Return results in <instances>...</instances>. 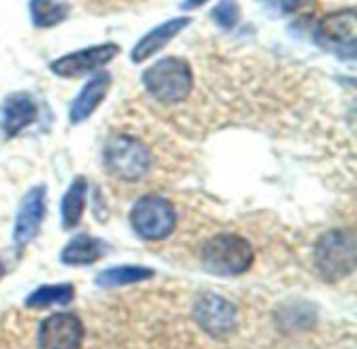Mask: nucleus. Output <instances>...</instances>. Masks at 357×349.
<instances>
[{
    "mask_svg": "<svg viewBox=\"0 0 357 349\" xmlns=\"http://www.w3.org/2000/svg\"><path fill=\"white\" fill-rule=\"evenodd\" d=\"M357 264V243L351 230H328L314 249V266L328 283H339L354 274Z\"/></svg>",
    "mask_w": 357,
    "mask_h": 349,
    "instance_id": "1",
    "label": "nucleus"
},
{
    "mask_svg": "<svg viewBox=\"0 0 357 349\" xmlns=\"http://www.w3.org/2000/svg\"><path fill=\"white\" fill-rule=\"evenodd\" d=\"M201 262L213 276H241L253 266L255 251L238 235H215L203 245Z\"/></svg>",
    "mask_w": 357,
    "mask_h": 349,
    "instance_id": "2",
    "label": "nucleus"
},
{
    "mask_svg": "<svg viewBox=\"0 0 357 349\" xmlns=\"http://www.w3.org/2000/svg\"><path fill=\"white\" fill-rule=\"evenodd\" d=\"M142 84L159 103H182L192 90V69L180 57H165L144 69Z\"/></svg>",
    "mask_w": 357,
    "mask_h": 349,
    "instance_id": "3",
    "label": "nucleus"
},
{
    "mask_svg": "<svg viewBox=\"0 0 357 349\" xmlns=\"http://www.w3.org/2000/svg\"><path fill=\"white\" fill-rule=\"evenodd\" d=\"M102 159L107 170L126 182H136L144 178L151 170L153 155L144 142L128 134H115L107 140Z\"/></svg>",
    "mask_w": 357,
    "mask_h": 349,
    "instance_id": "4",
    "label": "nucleus"
},
{
    "mask_svg": "<svg viewBox=\"0 0 357 349\" xmlns=\"http://www.w3.org/2000/svg\"><path fill=\"white\" fill-rule=\"evenodd\" d=\"M134 232L144 241H163L176 228L174 205L157 195H146L136 201L130 214Z\"/></svg>",
    "mask_w": 357,
    "mask_h": 349,
    "instance_id": "5",
    "label": "nucleus"
},
{
    "mask_svg": "<svg viewBox=\"0 0 357 349\" xmlns=\"http://www.w3.org/2000/svg\"><path fill=\"white\" fill-rule=\"evenodd\" d=\"M356 8H341L322 17L316 29V40L322 48L343 59L356 57L357 25Z\"/></svg>",
    "mask_w": 357,
    "mask_h": 349,
    "instance_id": "6",
    "label": "nucleus"
},
{
    "mask_svg": "<svg viewBox=\"0 0 357 349\" xmlns=\"http://www.w3.org/2000/svg\"><path fill=\"white\" fill-rule=\"evenodd\" d=\"M192 316L197 325L215 339L228 337L236 327V306L215 293H201L195 302Z\"/></svg>",
    "mask_w": 357,
    "mask_h": 349,
    "instance_id": "7",
    "label": "nucleus"
},
{
    "mask_svg": "<svg viewBox=\"0 0 357 349\" xmlns=\"http://www.w3.org/2000/svg\"><path fill=\"white\" fill-rule=\"evenodd\" d=\"M119 52V46L113 42L88 46L69 54H63L50 63V71L61 77H82L88 73H96L100 67L111 63Z\"/></svg>",
    "mask_w": 357,
    "mask_h": 349,
    "instance_id": "8",
    "label": "nucleus"
},
{
    "mask_svg": "<svg viewBox=\"0 0 357 349\" xmlns=\"http://www.w3.org/2000/svg\"><path fill=\"white\" fill-rule=\"evenodd\" d=\"M84 325L75 314H52L42 320L38 331L40 349H82Z\"/></svg>",
    "mask_w": 357,
    "mask_h": 349,
    "instance_id": "9",
    "label": "nucleus"
},
{
    "mask_svg": "<svg viewBox=\"0 0 357 349\" xmlns=\"http://www.w3.org/2000/svg\"><path fill=\"white\" fill-rule=\"evenodd\" d=\"M44 214H46V188L40 184L25 193V197L21 199V205L17 209L15 228H13V243L17 249L27 247L36 239V235L42 226Z\"/></svg>",
    "mask_w": 357,
    "mask_h": 349,
    "instance_id": "10",
    "label": "nucleus"
},
{
    "mask_svg": "<svg viewBox=\"0 0 357 349\" xmlns=\"http://www.w3.org/2000/svg\"><path fill=\"white\" fill-rule=\"evenodd\" d=\"M38 119V105L27 92H13L2 101L0 128L6 138H15Z\"/></svg>",
    "mask_w": 357,
    "mask_h": 349,
    "instance_id": "11",
    "label": "nucleus"
},
{
    "mask_svg": "<svg viewBox=\"0 0 357 349\" xmlns=\"http://www.w3.org/2000/svg\"><path fill=\"white\" fill-rule=\"evenodd\" d=\"M190 21L192 19H188V17H176V19H167V21H163L161 25H157V27H153L151 31H146L138 42H136V46L132 48V52H130V59H132V63H144L146 59H151L155 52H159V50H163L182 29H186L188 25H190Z\"/></svg>",
    "mask_w": 357,
    "mask_h": 349,
    "instance_id": "12",
    "label": "nucleus"
},
{
    "mask_svg": "<svg viewBox=\"0 0 357 349\" xmlns=\"http://www.w3.org/2000/svg\"><path fill=\"white\" fill-rule=\"evenodd\" d=\"M109 86H111V77L109 73H96L92 75L84 88L79 90V94L71 101V107H69V121L73 126L86 121L102 103V98L107 96L109 92Z\"/></svg>",
    "mask_w": 357,
    "mask_h": 349,
    "instance_id": "13",
    "label": "nucleus"
},
{
    "mask_svg": "<svg viewBox=\"0 0 357 349\" xmlns=\"http://www.w3.org/2000/svg\"><path fill=\"white\" fill-rule=\"evenodd\" d=\"M107 253V245L90 235L73 237L61 251V262L67 266H92Z\"/></svg>",
    "mask_w": 357,
    "mask_h": 349,
    "instance_id": "14",
    "label": "nucleus"
},
{
    "mask_svg": "<svg viewBox=\"0 0 357 349\" xmlns=\"http://www.w3.org/2000/svg\"><path fill=\"white\" fill-rule=\"evenodd\" d=\"M86 195H88V182L84 176H77L61 201V218L65 230H71L79 224L82 214L86 209Z\"/></svg>",
    "mask_w": 357,
    "mask_h": 349,
    "instance_id": "15",
    "label": "nucleus"
},
{
    "mask_svg": "<svg viewBox=\"0 0 357 349\" xmlns=\"http://www.w3.org/2000/svg\"><path fill=\"white\" fill-rule=\"evenodd\" d=\"M153 276H155V272L151 268H144V266H113V268L102 270L96 276V285L102 289L128 287V285L151 281Z\"/></svg>",
    "mask_w": 357,
    "mask_h": 349,
    "instance_id": "16",
    "label": "nucleus"
},
{
    "mask_svg": "<svg viewBox=\"0 0 357 349\" xmlns=\"http://www.w3.org/2000/svg\"><path fill=\"white\" fill-rule=\"evenodd\" d=\"M75 297V289L69 283L63 285H42L40 289L31 291L25 299L29 310H44L52 306H69Z\"/></svg>",
    "mask_w": 357,
    "mask_h": 349,
    "instance_id": "17",
    "label": "nucleus"
},
{
    "mask_svg": "<svg viewBox=\"0 0 357 349\" xmlns=\"http://www.w3.org/2000/svg\"><path fill=\"white\" fill-rule=\"evenodd\" d=\"M69 13H71V6L65 0H29L31 23L40 29L63 23L69 17Z\"/></svg>",
    "mask_w": 357,
    "mask_h": 349,
    "instance_id": "18",
    "label": "nucleus"
},
{
    "mask_svg": "<svg viewBox=\"0 0 357 349\" xmlns=\"http://www.w3.org/2000/svg\"><path fill=\"white\" fill-rule=\"evenodd\" d=\"M211 19L222 29H232L238 23V19H241V8H238L236 0H222V2H218L213 6V10H211Z\"/></svg>",
    "mask_w": 357,
    "mask_h": 349,
    "instance_id": "19",
    "label": "nucleus"
},
{
    "mask_svg": "<svg viewBox=\"0 0 357 349\" xmlns=\"http://www.w3.org/2000/svg\"><path fill=\"white\" fill-rule=\"evenodd\" d=\"M278 13H284V15H295V13H301L305 10L307 6H312L316 0H268Z\"/></svg>",
    "mask_w": 357,
    "mask_h": 349,
    "instance_id": "20",
    "label": "nucleus"
},
{
    "mask_svg": "<svg viewBox=\"0 0 357 349\" xmlns=\"http://www.w3.org/2000/svg\"><path fill=\"white\" fill-rule=\"evenodd\" d=\"M205 2H209V0H184L182 2V8L184 10H195V8H201Z\"/></svg>",
    "mask_w": 357,
    "mask_h": 349,
    "instance_id": "21",
    "label": "nucleus"
}]
</instances>
